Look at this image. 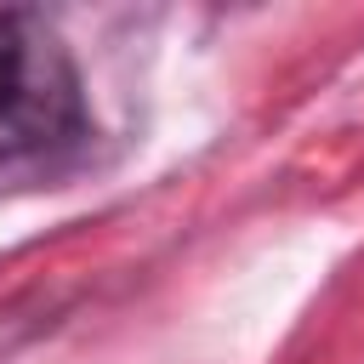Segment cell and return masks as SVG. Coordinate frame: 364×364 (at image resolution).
Wrapping results in <instances>:
<instances>
[{"label":"cell","instance_id":"cell-1","mask_svg":"<svg viewBox=\"0 0 364 364\" xmlns=\"http://www.w3.org/2000/svg\"><path fill=\"white\" fill-rule=\"evenodd\" d=\"M85 136V85L40 11H0V159H40Z\"/></svg>","mask_w":364,"mask_h":364}]
</instances>
